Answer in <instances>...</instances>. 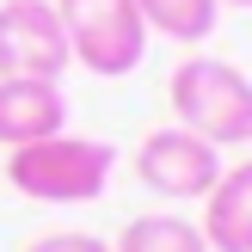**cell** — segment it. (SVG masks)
Segmentation results:
<instances>
[{
  "mask_svg": "<svg viewBox=\"0 0 252 252\" xmlns=\"http://www.w3.org/2000/svg\"><path fill=\"white\" fill-rule=\"evenodd\" d=\"M221 166H228L221 148L203 142V135H191L185 123L142 135V148H135V179L154 197H166V203H203L209 185L221 179Z\"/></svg>",
  "mask_w": 252,
  "mask_h": 252,
  "instance_id": "cell-4",
  "label": "cell"
},
{
  "mask_svg": "<svg viewBox=\"0 0 252 252\" xmlns=\"http://www.w3.org/2000/svg\"><path fill=\"white\" fill-rule=\"evenodd\" d=\"M74 68L56 0H0V80H62Z\"/></svg>",
  "mask_w": 252,
  "mask_h": 252,
  "instance_id": "cell-5",
  "label": "cell"
},
{
  "mask_svg": "<svg viewBox=\"0 0 252 252\" xmlns=\"http://www.w3.org/2000/svg\"><path fill=\"white\" fill-rule=\"evenodd\" d=\"M25 252H111V240H98V234H86V228H62V234L31 240Z\"/></svg>",
  "mask_w": 252,
  "mask_h": 252,
  "instance_id": "cell-10",
  "label": "cell"
},
{
  "mask_svg": "<svg viewBox=\"0 0 252 252\" xmlns=\"http://www.w3.org/2000/svg\"><path fill=\"white\" fill-rule=\"evenodd\" d=\"M117 172V148L98 135H43V142L6 148L0 179L31 203H98Z\"/></svg>",
  "mask_w": 252,
  "mask_h": 252,
  "instance_id": "cell-1",
  "label": "cell"
},
{
  "mask_svg": "<svg viewBox=\"0 0 252 252\" xmlns=\"http://www.w3.org/2000/svg\"><path fill=\"white\" fill-rule=\"evenodd\" d=\"M56 19L68 31V56L98 80H123L148 56V25L135 0H56Z\"/></svg>",
  "mask_w": 252,
  "mask_h": 252,
  "instance_id": "cell-3",
  "label": "cell"
},
{
  "mask_svg": "<svg viewBox=\"0 0 252 252\" xmlns=\"http://www.w3.org/2000/svg\"><path fill=\"white\" fill-rule=\"evenodd\" d=\"M68 129L62 80H0V148H25Z\"/></svg>",
  "mask_w": 252,
  "mask_h": 252,
  "instance_id": "cell-6",
  "label": "cell"
},
{
  "mask_svg": "<svg viewBox=\"0 0 252 252\" xmlns=\"http://www.w3.org/2000/svg\"><path fill=\"white\" fill-rule=\"evenodd\" d=\"M111 252H209L203 228L185 221L179 209H148V216H129V228L117 234Z\"/></svg>",
  "mask_w": 252,
  "mask_h": 252,
  "instance_id": "cell-8",
  "label": "cell"
},
{
  "mask_svg": "<svg viewBox=\"0 0 252 252\" xmlns=\"http://www.w3.org/2000/svg\"><path fill=\"white\" fill-rule=\"evenodd\" d=\"M221 6H234V12H252V0H221Z\"/></svg>",
  "mask_w": 252,
  "mask_h": 252,
  "instance_id": "cell-11",
  "label": "cell"
},
{
  "mask_svg": "<svg viewBox=\"0 0 252 252\" xmlns=\"http://www.w3.org/2000/svg\"><path fill=\"white\" fill-rule=\"evenodd\" d=\"M166 98L191 135L216 148H246L252 142V74L221 56H185L166 80Z\"/></svg>",
  "mask_w": 252,
  "mask_h": 252,
  "instance_id": "cell-2",
  "label": "cell"
},
{
  "mask_svg": "<svg viewBox=\"0 0 252 252\" xmlns=\"http://www.w3.org/2000/svg\"><path fill=\"white\" fill-rule=\"evenodd\" d=\"M203 246L209 252H252V160L221 166V179L203 197Z\"/></svg>",
  "mask_w": 252,
  "mask_h": 252,
  "instance_id": "cell-7",
  "label": "cell"
},
{
  "mask_svg": "<svg viewBox=\"0 0 252 252\" xmlns=\"http://www.w3.org/2000/svg\"><path fill=\"white\" fill-rule=\"evenodd\" d=\"M148 37H172V43H203L221 19V0H135Z\"/></svg>",
  "mask_w": 252,
  "mask_h": 252,
  "instance_id": "cell-9",
  "label": "cell"
}]
</instances>
